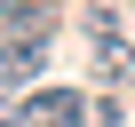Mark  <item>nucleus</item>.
Segmentation results:
<instances>
[{"instance_id": "obj_1", "label": "nucleus", "mask_w": 135, "mask_h": 127, "mask_svg": "<svg viewBox=\"0 0 135 127\" xmlns=\"http://www.w3.org/2000/svg\"><path fill=\"white\" fill-rule=\"evenodd\" d=\"M80 119H88V95L80 87H40L24 103V127H80Z\"/></svg>"}, {"instance_id": "obj_2", "label": "nucleus", "mask_w": 135, "mask_h": 127, "mask_svg": "<svg viewBox=\"0 0 135 127\" xmlns=\"http://www.w3.org/2000/svg\"><path fill=\"white\" fill-rule=\"evenodd\" d=\"M40 64H48V40H8L0 48V87H32Z\"/></svg>"}, {"instance_id": "obj_3", "label": "nucleus", "mask_w": 135, "mask_h": 127, "mask_svg": "<svg viewBox=\"0 0 135 127\" xmlns=\"http://www.w3.org/2000/svg\"><path fill=\"white\" fill-rule=\"evenodd\" d=\"M88 72H95L103 87H127V80H135V48H127V40H95V64H88Z\"/></svg>"}, {"instance_id": "obj_4", "label": "nucleus", "mask_w": 135, "mask_h": 127, "mask_svg": "<svg viewBox=\"0 0 135 127\" xmlns=\"http://www.w3.org/2000/svg\"><path fill=\"white\" fill-rule=\"evenodd\" d=\"M8 40H56V8L48 0H16L8 8Z\"/></svg>"}, {"instance_id": "obj_5", "label": "nucleus", "mask_w": 135, "mask_h": 127, "mask_svg": "<svg viewBox=\"0 0 135 127\" xmlns=\"http://www.w3.org/2000/svg\"><path fill=\"white\" fill-rule=\"evenodd\" d=\"M88 40H119V16L103 8V0H95V8H88Z\"/></svg>"}, {"instance_id": "obj_6", "label": "nucleus", "mask_w": 135, "mask_h": 127, "mask_svg": "<svg viewBox=\"0 0 135 127\" xmlns=\"http://www.w3.org/2000/svg\"><path fill=\"white\" fill-rule=\"evenodd\" d=\"M80 127H127V119H119V103H88V119H80Z\"/></svg>"}, {"instance_id": "obj_7", "label": "nucleus", "mask_w": 135, "mask_h": 127, "mask_svg": "<svg viewBox=\"0 0 135 127\" xmlns=\"http://www.w3.org/2000/svg\"><path fill=\"white\" fill-rule=\"evenodd\" d=\"M0 127H24V111H8V103H0Z\"/></svg>"}, {"instance_id": "obj_8", "label": "nucleus", "mask_w": 135, "mask_h": 127, "mask_svg": "<svg viewBox=\"0 0 135 127\" xmlns=\"http://www.w3.org/2000/svg\"><path fill=\"white\" fill-rule=\"evenodd\" d=\"M8 8H16V0H0V16H8Z\"/></svg>"}]
</instances>
